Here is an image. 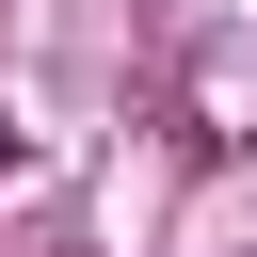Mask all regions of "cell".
Listing matches in <instances>:
<instances>
[{
	"label": "cell",
	"instance_id": "1",
	"mask_svg": "<svg viewBox=\"0 0 257 257\" xmlns=\"http://www.w3.org/2000/svg\"><path fill=\"white\" fill-rule=\"evenodd\" d=\"M0 177H16V112H0Z\"/></svg>",
	"mask_w": 257,
	"mask_h": 257
}]
</instances>
